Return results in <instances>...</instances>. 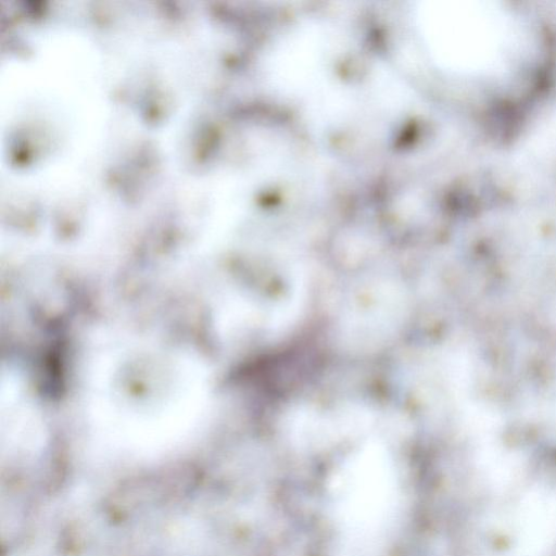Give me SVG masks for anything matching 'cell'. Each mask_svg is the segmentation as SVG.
Instances as JSON below:
<instances>
[{
	"instance_id": "6da1fadb",
	"label": "cell",
	"mask_w": 556,
	"mask_h": 556,
	"mask_svg": "<svg viewBox=\"0 0 556 556\" xmlns=\"http://www.w3.org/2000/svg\"><path fill=\"white\" fill-rule=\"evenodd\" d=\"M498 10L432 2L416 12L419 34L431 56L455 72L494 70L507 56L510 43Z\"/></svg>"
}]
</instances>
